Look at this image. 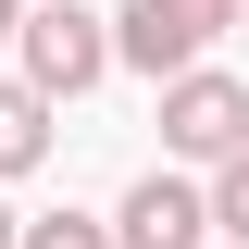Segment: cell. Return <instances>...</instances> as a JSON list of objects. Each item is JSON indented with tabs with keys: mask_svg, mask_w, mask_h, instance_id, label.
Returning <instances> with one entry per match:
<instances>
[{
	"mask_svg": "<svg viewBox=\"0 0 249 249\" xmlns=\"http://www.w3.org/2000/svg\"><path fill=\"white\" fill-rule=\"evenodd\" d=\"M237 13H249V0H124V13H112V62H124V75H150V88H175Z\"/></svg>",
	"mask_w": 249,
	"mask_h": 249,
	"instance_id": "cell-1",
	"label": "cell"
},
{
	"mask_svg": "<svg viewBox=\"0 0 249 249\" xmlns=\"http://www.w3.org/2000/svg\"><path fill=\"white\" fill-rule=\"evenodd\" d=\"M13 50H25V88H50V100H88L100 75H112V13H88V0H37Z\"/></svg>",
	"mask_w": 249,
	"mask_h": 249,
	"instance_id": "cell-2",
	"label": "cell"
},
{
	"mask_svg": "<svg viewBox=\"0 0 249 249\" xmlns=\"http://www.w3.org/2000/svg\"><path fill=\"white\" fill-rule=\"evenodd\" d=\"M162 150L175 162H237L249 150V75H212V62H187L175 88H162Z\"/></svg>",
	"mask_w": 249,
	"mask_h": 249,
	"instance_id": "cell-3",
	"label": "cell"
},
{
	"mask_svg": "<svg viewBox=\"0 0 249 249\" xmlns=\"http://www.w3.org/2000/svg\"><path fill=\"white\" fill-rule=\"evenodd\" d=\"M112 237H124V249H199V237H212V187H199V175H162V162H150V175L124 187Z\"/></svg>",
	"mask_w": 249,
	"mask_h": 249,
	"instance_id": "cell-4",
	"label": "cell"
},
{
	"mask_svg": "<svg viewBox=\"0 0 249 249\" xmlns=\"http://www.w3.org/2000/svg\"><path fill=\"white\" fill-rule=\"evenodd\" d=\"M50 112H62L50 88H25V75H0V187L50 162Z\"/></svg>",
	"mask_w": 249,
	"mask_h": 249,
	"instance_id": "cell-5",
	"label": "cell"
},
{
	"mask_svg": "<svg viewBox=\"0 0 249 249\" xmlns=\"http://www.w3.org/2000/svg\"><path fill=\"white\" fill-rule=\"evenodd\" d=\"M212 237H224V249H249V150H237V162H212Z\"/></svg>",
	"mask_w": 249,
	"mask_h": 249,
	"instance_id": "cell-6",
	"label": "cell"
},
{
	"mask_svg": "<svg viewBox=\"0 0 249 249\" xmlns=\"http://www.w3.org/2000/svg\"><path fill=\"white\" fill-rule=\"evenodd\" d=\"M25 249H124V237H112L100 212H37V224H25Z\"/></svg>",
	"mask_w": 249,
	"mask_h": 249,
	"instance_id": "cell-7",
	"label": "cell"
},
{
	"mask_svg": "<svg viewBox=\"0 0 249 249\" xmlns=\"http://www.w3.org/2000/svg\"><path fill=\"white\" fill-rule=\"evenodd\" d=\"M25 13H37V0H0V37H25Z\"/></svg>",
	"mask_w": 249,
	"mask_h": 249,
	"instance_id": "cell-8",
	"label": "cell"
},
{
	"mask_svg": "<svg viewBox=\"0 0 249 249\" xmlns=\"http://www.w3.org/2000/svg\"><path fill=\"white\" fill-rule=\"evenodd\" d=\"M0 249H25V224H13V199H0Z\"/></svg>",
	"mask_w": 249,
	"mask_h": 249,
	"instance_id": "cell-9",
	"label": "cell"
},
{
	"mask_svg": "<svg viewBox=\"0 0 249 249\" xmlns=\"http://www.w3.org/2000/svg\"><path fill=\"white\" fill-rule=\"evenodd\" d=\"M237 37H249V13H237Z\"/></svg>",
	"mask_w": 249,
	"mask_h": 249,
	"instance_id": "cell-10",
	"label": "cell"
}]
</instances>
